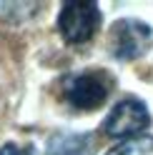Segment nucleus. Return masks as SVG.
<instances>
[{"instance_id": "f257e3e1", "label": "nucleus", "mask_w": 153, "mask_h": 155, "mask_svg": "<svg viewBox=\"0 0 153 155\" xmlns=\"http://www.w3.org/2000/svg\"><path fill=\"white\" fill-rule=\"evenodd\" d=\"M100 28V8L93 0H70L63 3L58 15V30L65 43H88Z\"/></svg>"}, {"instance_id": "f03ea898", "label": "nucleus", "mask_w": 153, "mask_h": 155, "mask_svg": "<svg viewBox=\"0 0 153 155\" xmlns=\"http://www.w3.org/2000/svg\"><path fill=\"white\" fill-rule=\"evenodd\" d=\"M113 85L116 80L108 70H83L68 80L65 98L78 110H95L108 100Z\"/></svg>"}, {"instance_id": "7ed1b4c3", "label": "nucleus", "mask_w": 153, "mask_h": 155, "mask_svg": "<svg viewBox=\"0 0 153 155\" xmlns=\"http://www.w3.org/2000/svg\"><path fill=\"white\" fill-rule=\"evenodd\" d=\"M151 125V113L146 103L128 95V98L118 100L108 113V118L103 120V133L110 138H141V133H146Z\"/></svg>"}, {"instance_id": "20e7f679", "label": "nucleus", "mask_w": 153, "mask_h": 155, "mask_svg": "<svg viewBox=\"0 0 153 155\" xmlns=\"http://www.w3.org/2000/svg\"><path fill=\"white\" fill-rule=\"evenodd\" d=\"M151 40H153L151 25L133 20V18L118 20L110 28V53L121 63H131L136 58H141L151 48Z\"/></svg>"}, {"instance_id": "39448f33", "label": "nucleus", "mask_w": 153, "mask_h": 155, "mask_svg": "<svg viewBox=\"0 0 153 155\" xmlns=\"http://www.w3.org/2000/svg\"><path fill=\"white\" fill-rule=\"evenodd\" d=\"M50 155H88V140L80 135H63L53 140Z\"/></svg>"}, {"instance_id": "423d86ee", "label": "nucleus", "mask_w": 153, "mask_h": 155, "mask_svg": "<svg viewBox=\"0 0 153 155\" xmlns=\"http://www.w3.org/2000/svg\"><path fill=\"white\" fill-rule=\"evenodd\" d=\"M151 150H153V138L151 135H141V138H131V140L118 143L106 155H148Z\"/></svg>"}, {"instance_id": "0eeeda50", "label": "nucleus", "mask_w": 153, "mask_h": 155, "mask_svg": "<svg viewBox=\"0 0 153 155\" xmlns=\"http://www.w3.org/2000/svg\"><path fill=\"white\" fill-rule=\"evenodd\" d=\"M0 155H20V153H18V145L15 143H8V145L0 148Z\"/></svg>"}]
</instances>
